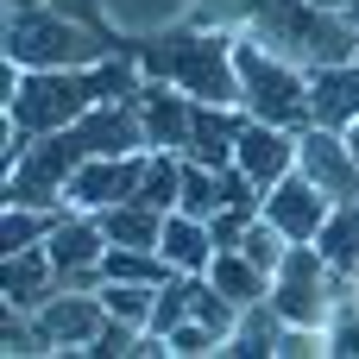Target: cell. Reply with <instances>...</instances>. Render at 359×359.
<instances>
[{
    "instance_id": "obj_1",
    "label": "cell",
    "mask_w": 359,
    "mask_h": 359,
    "mask_svg": "<svg viewBox=\"0 0 359 359\" xmlns=\"http://www.w3.org/2000/svg\"><path fill=\"white\" fill-rule=\"evenodd\" d=\"M107 88H133V69H88V63H82V69H25V82H19L13 101H6V120H13V133L32 145V139H44V133L82 120L88 107H101ZM114 101H126V95H114Z\"/></svg>"
},
{
    "instance_id": "obj_2",
    "label": "cell",
    "mask_w": 359,
    "mask_h": 359,
    "mask_svg": "<svg viewBox=\"0 0 359 359\" xmlns=\"http://www.w3.org/2000/svg\"><path fill=\"white\" fill-rule=\"evenodd\" d=\"M246 32H252L265 50H278L284 63H297V69H322V63L359 57V19L328 13V6H316V0H265V6L246 19Z\"/></svg>"
},
{
    "instance_id": "obj_3",
    "label": "cell",
    "mask_w": 359,
    "mask_h": 359,
    "mask_svg": "<svg viewBox=\"0 0 359 359\" xmlns=\"http://www.w3.org/2000/svg\"><path fill=\"white\" fill-rule=\"evenodd\" d=\"M233 38L240 32H177V38H164L145 63H151V76H164V82H177L183 95H196V101H221V107H240V63H233Z\"/></svg>"
},
{
    "instance_id": "obj_4",
    "label": "cell",
    "mask_w": 359,
    "mask_h": 359,
    "mask_svg": "<svg viewBox=\"0 0 359 359\" xmlns=\"http://www.w3.org/2000/svg\"><path fill=\"white\" fill-rule=\"evenodd\" d=\"M233 63H240V107L252 120H271V126H290V133L316 126V114H309V69L284 63L252 32L233 38Z\"/></svg>"
},
{
    "instance_id": "obj_5",
    "label": "cell",
    "mask_w": 359,
    "mask_h": 359,
    "mask_svg": "<svg viewBox=\"0 0 359 359\" xmlns=\"http://www.w3.org/2000/svg\"><path fill=\"white\" fill-rule=\"evenodd\" d=\"M6 57L19 69H82V63H95V44L82 25L19 6V13H6Z\"/></svg>"
},
{
    "instance_id": "obj_6",
    "label": "cell",
    "mask_w": 359,
    "mask_h": 359,
    "mask_svg": "<svg viewBox=\"0 0 359 359\" xmlns=\"http://www.w3.org/2000/svg\"><path fill=\"white\" fill-rule=\"evenodd\" d=\"M271 303L297 328H328V316H334L341 297H334V271H328V259H322L316 240H297L284 252V265L271 271Z\"/></svg>"
},
{
    "instance_id": "obj_7",
    "label": "cell",
    "mask_w": 359,
    "mask_h": 359,
    "mask_svg": "<svg viewBox=\"0 0 359 359\" xmlns=\"http://www.w3.org/2000/svg\"><path fill=\"white\" fill-rule=\"evenodd\" d=\"M297 170L328 196V202H353L359 196V158L341 126H303L297 133Z\"/></svg>"
},
{
    "instance_id": "obj_8",
    "label": "cell",
    "mask_w": 359,
    "mask_h": 359,
    "mask_svg": "<svg viewBox=\"0 0 359 359\" xmlns=\"http://www.w3.org/2000/svg\"><path fill=\"white\" fill-rule=\"evenodd\" d=\"M139 177H145V151H101V158H82L76 177H69V208L101 215V208H114V202H133V196H139Z\"/></svg>"
},
{
    "instance_id": "obj_9",
    "label": "cell",
    "mask_w": 359,
    "mask_h": 359,
    "mask_svg": "<svg viewBox=\"0 0 359 359\" xmlns=\"http://www.w3.org/2000/svg\"><path fill=\"white\" fill-rule=\"evenodd\" d=\"M32 316H38L44 347H95L101 328H107V303H101V290H57V297H44Z\"/></svg>"
},
{
    "instance_id": "obj_10",
    "label": "cell",
    "mask_w": 359,
    "mask_h": 359,
    "mask_svg": "<svg viewBox=\"0 0 359 359\" xmlns=\"http://www.w3.org/2000/svg\"><path fill=\"white\" fill-rule=\"evenodd\" d=\"M133 107H139V120H145V145H151V151H183V145H189L196 95H183L177 82L151 76V82L133 88Z\"/></svg>"
},
{
    "instance_id": "obj_11",
    "label": "cell",
    "mask_w": 359,
    "mask_h": 359,
    "mask_svg": "<svg viewBox=\"0 0 359 359\" xmlns=\"http://www.w3.org/2000/svg\"><path fill=\"white\" fill-rule=\"evenodd\" d=\"M328 208H334V202H328L303 170H290V177H278V183L265 189V221L284 227V240H316L322 221H328Z\"/></svg>"
},
{
    "instance_id": "obj_12",
    "label": "cell",
    "mask_w": 359,
    "mask_h": 359,
    "mask_svg": "<svg viewBox=\"0 0 359 359\" xmlns=\"http://www.w3.org/2000/svg\"><path fill=\"white\" fill-rule=\"evenodd\" d=\"M233 164H240V170H246L259 189H271L278 177H290V170H297V133H290V126H271V120H252V114H246Z\"/></svg>"
},
{
    "instance_id": "obj_13",
    "label": "cell",
    "mask_w": 359,
    "mask_h": 359,
    "mask_svg": "<svg viewBox=\"0 0 359 359\" xmlns=\"http://www.w3.org/2000/svg\"><path fill=\"white\" fill-rule=\"evenodd\" d=\"M240 126H246V107L196 101V120H189V145H183V158H196V164H208V170H227L233 151H240Z\"/></svg>"
},
{
    "instance_id": "obj_14",
    "label": "cell",
    "mask_w": 359,
    "mask_h": 359,
    "mask_svg": "<svg viewBox=\"0 0 359 359\" xmlns=\"http://www.w3.org/2000/svg\"><path fill=\"white\" fill-rule=\"evenodd\" d=\"M309 114L316 126H341V133L359 120V57L309 69Z\"/></svg>"
},
{
    "instance_id": "obj_15",
    "label": "cell",
    "mask_w": 359,
    "mask_h": 359,
    "mask_svg": "<svg viewBox=\"0 0 359 359\" xmlns=\"http://www.w3.org/2000/svg\"><path fill=\"white\" fill-rule=\"evenodd\" d=\"M158 252L170 259V271H196V278H202V271L215 265L221 246H215V227H208L202 215L170 208V215H164V240H158Z\"/></svg>"
},
{
    "instance_id": "obj_16",
    "label": "cell",
    "mask_w": 359,
    "mask_h": 359,
    "mask_svg": "<svg viewBox=\"0 0 359 359\" xmlns=\"http://www.w3.org/2000/svg\"><path fill=\"white\" fill-rule=\"evenodd\" d=\"M44 252H50V265H57V271L101 265V252H107V227H101V215H82V208H69V215L50 227Z\"/></svg>"
},
{
    "instance_id": "obj_17",
    "label": "cell",
    "mask_w": 359,
    "mask_h": 359,
    "mask_svg": "<svg viewBox=\"0 0 359 359\" xmlns=\"http://www.w3.org/2000/svg\"><path fill=\"white\" fill-rule=\"evenodd\" d=\"M0 290L13 309H38L44 297H57V265L44 246H25V252H6V271H0Z\"/></svg>"
},
{
    "instance_id": "obj_18",
    "label": "cell",
    "mask_w": 359,
    "mask_h": 359,
    "mask_svg": "<svg viewBox=\"0 0 359 359\" xmlns=\"http://www.w3.org/2000/svg\"><path fill=\"white\" fill-rule=\"evenodd\" d=\"M208 284H215L221 297H233L240 309L271 297V271H265V265H252L240 246H221V252H215V265H208Z\"/></svg>"
},
{
    "instance_id": "obj_19",
    "label": "cell",
    "mask_w": 359,
    "mask_h": 359,
    "mask_svg": "<svg viewBox=\"0 0 359 359\" xmlns=\"http://www.w3.org/2000/svg\"><path fill=\"white\" fill-rule=\"evenodd\" d=\"M278 341H284V316H278V303L265 297V303H246V309H240V322H233V334H227L221 353L265 359V353H278Z\"/></svg>"
},
{
    "instance_id": "obj_20",
    "label": "cell",
    "mask_w": 359,
    "mask_h": 359,
    "mask_svg": "<svg viewBox=\"0 0 359 359\" xmlns=\"http://www.w3.org/2000/svg\"><path fill=\"white\" fill-rule=\"evenodd\" d=\"M101 227H107V246H158L164 240V208L133 196V202L101 208Z\"/></svg>"
},
{
    "instance_id": "obj_21",
    "label": "cell",
    "mask_w": 359,
    "mask_h": 359,
    "mask_svg": "<svg viewBox=\"0 0 359 359\" xmlns=\"http://www.w3.org/2000/svg\"><path fill=\"white\" fill-rule=\"evenodd\" d=\"M101 271H107L114 284H170V278H177L158 246H107V252H101Z\"/></svg>"
},
{
    "instance_id": "obj_22",
    "label": "cell",
    "mask_w": 359,
    "mask_h": 359,
    "mask_svg": "<svg viewBox=\"0 0 359 359\" xmlns=\"http://www.w3.org/2000/svg\"><path fill=\"white\" fill-rule=\"evenodd\" d=\"M63 215H69V208H32V202H6V215H0V246H6V252L44 246V240H50V227H57Z\"/></svg>"
},
{
    "instance_id": "obj_23",
    "label": "cell",
    "mask_w": 359,
    "mask_h": 359,
    "mask_svg": "<svg viewBox=\"0 0 359 359\" xmlns=\"http://www.w3.org/2000/svg\"><path fill=\"white\" fill-rule=\"evenodd\" d=\"M177 196H183V151H145V177H139V202H151V208H177Z\"/></svg>"
},
{
    "instance_id": "obj_24",
    "label": "cell",
    "mask_w": 359,
    "mask_h": 359,
    "mask_svg": "<svg viewBox=\"0 0 359 359\" xmlns=\"http://www.w3.org/2000/svg\"><path fill=\"white\" fill-rule=\"evenodd\" d=\"M177 208H183V215L215 221V215H221V170H208V164L183 158V196H177Z\"/></svg>"
},
{
    "instance_id": "obj_25",
    "label": "cell",
    "mask_w": 359,
    "mask_h": 359,
    "mask_svg": "<svg viewBox=\"0 0 359 359\" xmlns=\"http://www.w3.org/2000/svg\"><path fill=\"white\" fill-rule=\"evenodd\" d=\"M101 303L114 322H133V328H151V309H158V284H101Z\"/></svg>"
},
{
    "instance_id": "obj_26",
    "label": "cell",
    "mask_w": 359,
    "mask_h": 359,
    "mask_svg": "<svg viewBox=\"0 0 359 359\" xmlns=\"http://www.w3.org/2000/svg\"><path fill=\"white\" fill-rule=\"evenodd\" d=\"M164 341H170V353H177V359H202V353H221V347H227V341H221L208 322H196V316H189V322H177Z\"/></svg>"
},
{
    "instance_id": "obj_27",
    "label": "cell",
    "mask_w": 359,
    "mask_h": 359,
    "mask_svg": "<svg viewBox=\"0 0 359 359\" xmlns=\"http://www.w3.org/2000/svg\"><path fill=\"white\" fill-rule=\"evenodd\" d=\"M316 6H328V13H347V19H359V0H316Z\"/></svg>"
},
{
    "instance_id": "obj_28",
    "label": "cell",
    "mask_w": 359,
    "mask_h": 359,
    "mask_svg": "<svg viewBox=\"0 0 359 359\" xmlns=\"http://www.w3.org/2000/svg\"><path fill=\"white\" fill-rule=\"evenodd\" d=\"M347 145H353V158H359V120H353V126H347Z\"/></svg>"
}]
</instances>
